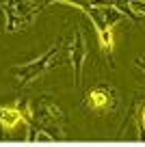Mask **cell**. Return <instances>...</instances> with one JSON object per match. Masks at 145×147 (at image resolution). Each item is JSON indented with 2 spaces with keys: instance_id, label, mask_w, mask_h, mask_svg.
Segmentation results:
<instances>
[{
  "instance_id": "6da1fadb",
  "label": "cell",
  "mask_w": 145,
  "mask_h": 147,
  "mask_svg": "<svg viewBox=\"0 0 145 147\" xmlns=\"http://www.w3.org/2000/svg\"><path fill=\"white\" fill-rule=\"evenodd\" d=\"M59 52H61V48L54 46V48H50V50L45 52L43 56H39V59L30 61V63L22 65V67H13L15 84H18V87H26V84L33 82L37 76H41L45 69L54 67V61H56V56H59Z\"/></svg>"
},
{
  "instance_id": "7a4b0ae2",
  "label": "cell",
  "mask_w": 145,
  "mask_h": 147,
  "mask_svg": "<svg viewBox=\"0 0 145 147\" xmlns=\"http://www.w3.org/2000/svg\"><path fill=\"white\" fill-rule=\"evenodd\" d=\"M37 11H39V7H26L24 0H13L7 9V30L11 32L24 30L26 26L33 24Z\"/></svg>"
},
{
  "instance_id": "3957f363",
  "label": "cell",
  "mask_w": 145,
  "mask_h": 147,
  "mask_svg": "<svg viewBox=\"0 0 145 147\" xmlns=\"http://www.w3.org/2000/svg\"><path fill=\"white\" fill-rule=\"evenodd\" d=\"M87 41H85V35H82L80 28H76L74 32V41L69 46V61L74 65V80H76V87L80 84L82 80V67H85V61H87Z\"/></svg>"
},
{
  "instance_id": "277c9868",
  "label": "cell",
  "mask_w": 145,
  "mask_h": 147,
  "mask_svg": "<svg viewBox=\"0 0 145 147\" xmlns=\"http://www.w3.org/2000/svg\"><path fill=\"white\" fill-rule=\"evenodd\" d=\"M26 121V106L24 110L20 108V102H13L9 106H0V130L5 134L18 130Z\"/></svg>"
},
{
  "instance_id": "5b68a950",
  "label": "cell",
  "mask_w": 145,
  "mask_h": 147,
  "mask_svg": "<svg viewBox=\"0 0 145 147\" xmlns=\"http://www.w3.org/2000/svg\"><path fill=\"white\" fill-rule=\"evenodd\" d=\"M87 106L91 110H110L115 108V91L108 89L106 84H100L89 91L87 95Z\"/></svg>"
},
{
  "instance_id": "8992f818",
  "label": "cell",
  "mask_w": 145,
  "mask_h": 147,
  "mask_svg": "<svg viewBox=\"0 0 145 147\" xmlns=\"http://www.w3.org/2000/svg\"><path fill=\"white\" fill-rule=\"evenodd\" d=\"M143 130H145V104L139 110V132H143Z\"/></svg>"
},
{
  "instance_id": "52a82bcc",
  "label": "cell",
  "mask_w": 145,
  "mask_h": 147,
  "mask_svg": "<svg viewBox=\"0 0 145 147\" xmlns=\"http://www.w3.org/2000/svg\"><path fill=\"white\" fill-rule=\"evenodd\" d=\"M136 65H139V69H143V71H145V61L143 59H136Z\"/></svg>"
}]
</instances>
